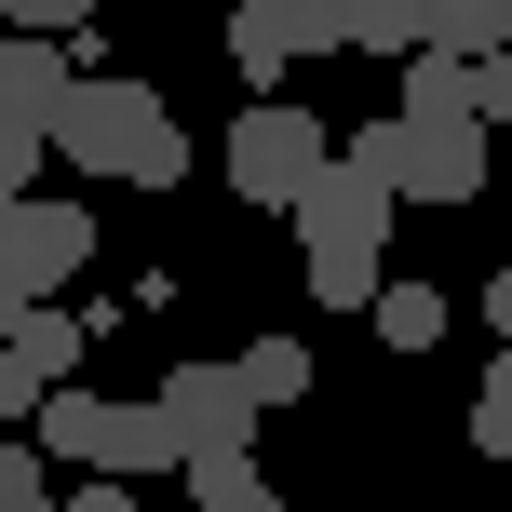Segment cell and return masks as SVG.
Masks as SVG:
<instances>
[{"mask_svg": "<svg viewBox=\"0 0 512 512\" xmlns=\"http://www.w3.org/2000/svg\"><path fill=\"white\" fill-rule=\"evenodd\" d=\"M54 149H68L81 176H108V189H176L189 176V135H176V108H162V81H122V68L81 81V108L54 122Z\"/></svg>", "mask_w": 512, "mask_h": 512, "instance_id": "obj_1", "label": "cell"}, {"mask_svg": "<svg viewBox=\"0 0 512 512\" xmlns=\"http://www.w3.org/2000/svg\"><path fill=\"white\" fill-rule=\"evenodd\" d=\"M391 216H405V203H391L378 176H351V162L297 203V256H310V297H324V310H378V283H391Z\"/></svg>", "mask_w": 512, "mask_h": 512, "instance_id": "obj_2", "label": "cell"}, {"mask_svg": "<svg viewBox=\"0 0 512 512\" xmlns=\"http://www.w3.org/2000/svg\"><path fill=\"white\" fill-rule=\"evenodd\" d=\"M337 162H351V176H378L391 203H472V189H486V135H472V122H405V108H391V122H364Z\"/></svg>", "mask_w": 512, "mask_h": 512, "instance_id": "obj_3", "label": "cell"}, {"mask_svg": "<svg viewBox=\"0 0 512 512\" xmlns=\"http://www.w3.org/2000/svg\"><path fill=\"white\" fill-rule=\"evenodd\" d=\"M216 162H230V189H243V203H283V216H297L310 189L337 176V135L310 122V108H283V95H256L243 122H230V149H216Z\"/></svg>", "mask_w": 512, "mask_h": 512, "instance_id": "obj_4", "label": "cell"}, {"mask_svg": "<svg viewBox=\"0 0 512 512\" xmlns=\"http://www.w3.org/2000/svg\"><path fill=\"white\" fill-rule=\"evenodd\" d=\"M149 405H162V432H176V459H189V472L256 445V391H243V364H162Z\"/></svg>", "mask_w": 512, "mask_h": 512, "instance_id": "obj_5", "label": "cell"}, {"mask_svg": "<svg viewBox=\"0 0 512 512\" xmlns=\"http://www.w3.org/2000/svg\"><path fill=\"white\" fill-rule=\"evenodd\" d=\"M95 256V216L81 203H54V189H27L14 216H0V297L14 310H54V283Z\"/></svg>", "mask_w": 512, "mask_h": 512, "instance_id": "obj_6", "label": "cell"}, {"mask_svg": "<svg viewBox=\"0 0 512 512\" xmlns=\"http://www.w3.org/2000/svg\"><path fill=\"white\" fill-rule=\"evenodd\" d=\"M324 41H351L337 0H243V14H230V68H243V81L297 68V54H324Z\"/></svg>", "mask_w": 512, "mask_h": 512, "instance_id": "obj_7", "label": "cell"}, {"mask_svg": "<svg viewBox=\"0 0 512 512\" xmlns=\"http://www.w3.org/2000/svg\"><path fill=\"white\" fill-rule=\"evenodd\" d=\"M81 81H95V68H54V41H27V27H14V41H0V122L54 149V122L81 108Z\"/></svg>", "mask_w": 512, "mask_h": 512, "instance_id": "obj_8", "label": "cell"}, {"mask_svg": "<svg viewBox=\"0 0 512 512\" xmlns=\"http://www.w3.org/2000/svg\"><path fill=\"white\" fill-rule=\"evenodd\" d=\"M108 432H122V405H108V391H54L41 405V459H68V472H108Z\"/></svg>", "mask_w": 512, "mask_h": 512, "instance_id": "obj_9", "label": "cell"}, {"mask_svg": "<svg viewBox=\"0 0 512 512\" xmlns=\"http://www.w3.org/2000/svg\"><path fill=\"white\" fill-rule=\"evenodd\" d=\"M472 81H486L472 54H418V68H405V122H472ZM472 135H486V122H472Z\"/></svg>", "mask_w": 512, "mask_h": 512, "instance_id": "obj_10", "label": "cell"}, {"mask_svg": "<svg viewBox=\"0 0 512 512\" xmlns=\"http://www.w3.org/2000/svg\"><path fill=\"white\" fill-rule=\"evenodd\" d=\"M230 364H243L256 418H270V405H310V337H256V351H230Z\"/></svg>", "mask_w": 512, "mask_h": 512, "instance_id": "obj_11", "label": "cell"}, {"mask_svg": "<svg viewBox=\"0 0 512 512\" xmlns=\"http://www.w3.org/2000/svg\"><path fill=\"white\" fill-rule=\"evenodd\" d=\"M364 324H378L391 351H445V297H432V283H378V310H364Z\"/></svg>", "mask_w": 512, "mask_h": 512, "instance_id": "obj_12", "label": "cell"}, {"mask_svg": "<svg viewBox=\"0 0 512 512\" xmlns=\"http://www.w3.org/2000/svg\"><path fill=\"white\" fill-rule=\"evenodd\" d=\"M351 54H432V14H418V0H351Z\"/></svg>", "mask_w": 512, "mask_h": 512, "instance_id": "obj_13", "label": "cell"}, {"mask_svg": "<svg viewBox=\"0 0 512 512\" xmlns=\"http://www.w3.org/2000/svg\"><path fill=\"white\" fill-rule=\"evenodd\" d=\"M189 499H203V512H283L270 486H256V459H203V472H189Z\"/></svg>", "mask_w": 512, "mask_h": 512, "instance_id": "obj_14", "label": "cell"}, {"mask_svg": "<svg viewBox=\"0 0 512 512\" xmlns=\"http://www.w3.org/2000/svg\"><path fill=\"white\" fill-rule=\"evenodd\" d=\"M41 499H54V459L27 432H0V512H41Z\"/></svg>", "mask_w": 512, "mask_h": 512, "instance_id": "obj_15", "label": "cell"}, {"mask_svg": "<svg viewBox=\"0 0 512 512\" xmlns=\"http://www.w3.org/2000/svg\"><path fill=\"white\" fill-rule=\"evenodd\" d=\"M14 351H27V364H41V378H54V391H68V364H81V324H68V310H27V337H14Z\"/></svg>", "mask_w": 512, "mask_h": 512, "instance_id": "obj_16", "label": "cell"}, {"mask_svg": "<svg viewBox=\"0 0 512 512\" xmlns=\"http://www.w3.org/2000/svg\"><path fill=\"white\" fill-rule=\"evenodd\" d=\"M472 445H486V459H512V351L486 364V391H472Z\"/></svg>", "mask_w": 512, "mask_h": 512, "instance_id": "obj_17", "label": "cell"}, {"mask_svg": "<svg viewBox=\"0 0 512 512\" xmlns=\"http://www.w3.org/2000/svg\"><path fill=\"white\" fill-rule=\"evenodd\" d=\"M41 405H54V378H41L27 351H0V432H14V418H41Z\"/></svg>", "mask_w": 512, "mask_h": 512, "instance_id": "obj_18", "label": "cell"}, {"mask_svg": "<svg viewBox=\"0 0 512 512\" xmlns=\"http://www.w3.org/2000/svg\"><path fill=\"white\" fill-rule=\"evenodd\" d=\"M472 122H486V135L512 122V54H486V81H472Z\"/></svg>", "mask_w": 512, "mask_h": 512, "instance_id": "obj_19", "label": "cell"}, {"mask_svg": "<svg viewBox=\"0 0 512 512\" xmlns=\"http://www.w3.org/2000/svg\"><path fill=\"white\" fill-rule=\"evenodd\" d=\"M54 512H135V486H108V472H81V486L54 499Z\"/></svg>", "mask_w": 512, "mask_h": 512, "instance_id": "obj_20", "label": "cell"}, {"mask_svg": "<svg viewBox=\"0 0 512 512\" xmlns=\"http://www.w3.org/2000/svg\"><path fill=\"white\" fill-rule=\"evenodd\" d=\"M27 176H41V135H14V122H0V189H27Z\"/></svg>", "mask_w": 512, "mask_h": 512, "instance_id": "obj_21", "label": "cell"}, {"mask_svg": "<svg viewBox=\"0 0 512 512\" xmlns=\"http://www.w3.org/2000/svg\"><path fill=\"white\" fill-rule=\"evenodd\" d=\"M486 324H499V337H512V270H486Z\"/></svg>", "mask_w": 512, "mask_h": 512, "instance_id": "obj_22", "label": "cell"}, {"mask_svg": "<svg viewBox=\"0 0 512 512\" xmlns=\"http://www.w3.org/2000/svg\"><path fill=\"white\" fill-rule=\"evenodd\" d=\"M14 203H27V189H0V216H14Z\"/></svg>", "mask_w": 512, "mask_h": 512, "instance_id": "obj_23", "label": "cell"}, {"mask_svg": "<svg viewBox=\"0 0 512 512\" xmlns=\"http://www.w3.org/2000/svg\"><path fill=\"white\" fill-rule=\"evenodd\" d=\"M41 512H54V499H41Z\"/></svg>", "mask_w": 512, "mask_h": 512, "instance_id": "obj_24", "label": "cell"}]
</instances>
